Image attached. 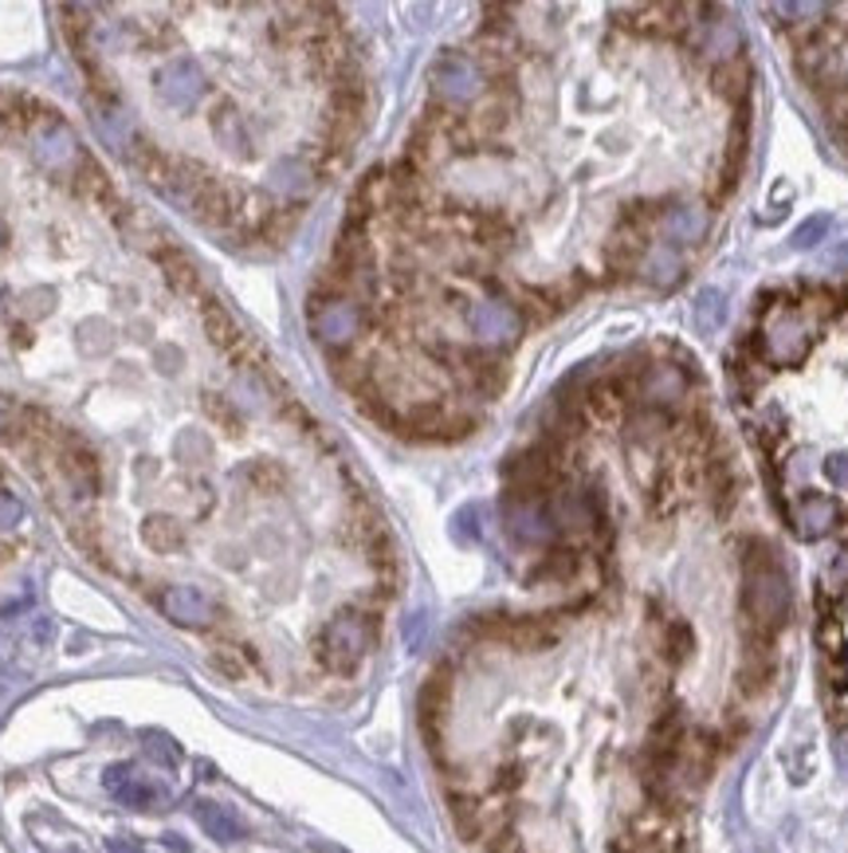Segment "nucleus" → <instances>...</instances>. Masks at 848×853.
I'll return each mask as SVG.
<instances>
[{
    "label": "nucleus",
    "mask_w": 848,
    "mask_h": 853,
    "mask_svg": "<svg viewBox=\"0 0 848 853\" xmlns=\"http://www.w3.org/2000/svg\"><path fill=\"white\" fill-rule=\"evenodd\" d=\"M162 842H166L174 853H189V842H186V838H181V834H166V838H162Z\"/></svg>",
    "instance_id": "e433bc0d"
},
{
    "label": "nucleus",
    "mask_w": 848,
    "mask_h": 853,
    "mask_svg": "<svg viewBox=\"0 0 848 853\" xmlns=\"http://www.w3.org/2000/svg\"><path fill=\"white\" fill-rule=\"evenodd\" d=\"M213 134L232 150H248V130H244V118L236 115L232 107H225L220 115L213 118Z\"/></svg>",
    "instance_id": "b1692460"
},
{
    "label": "nucleus",
    "mask_w": 848,
    "mask_h": 853,
    "mask_svg": "<svg viewBox=\"0 0 848 853\" xmlns=\"http://www.w3.org/2000/svg\"><path fill=\"white\" fill-rule=\"evenodd\" d=\"M503 520L507 531L518 543H550L558 531L554 511H550L547 496H523V491H511L503 500Z\"/></svg>",
    "instance_id": "423d86ee"
},
{
    "label": "nucleus",
    "mask_w": 848,
    "mask_h": 853,
    "mask_svg": "<svg viewBox=\"0 0 848 853\" xmlns=\"http://www.w3.org/2000/svg\"><path fill=\"white\" fill-rule=\"evenodd\" d=\"M205 410L213 413L216 422L225 425L228 433H236V429H240V413H236V405L228 402V398H220V393H213V398H208V402H205Z\"/></svg>",
    "instance_id": "c85d7f7f"
},
{
    "label": "nucleus",
    "mask_w": 848,
    "mask_h": 853,
    "mask_svg": "<svg viewBox=\"0 0 848 853\" xmlns=\"http://www.w3.org/2000/svg\"><path fill=\"white\" fill-rule=\"evenodd\" d=\"M154 79H157V95H162V103H169L174 110H193L208 91L205 71H201V63H196L193 56L169 59Z\"/></svg>",
    "instance_id": "0eeeda50"
},
{
    "label": "nucleus",
    "mask_w": 848,
    "mask_h": 853,
    "mask_svg": "<svg viewBox=\"0 0 848 853\" xmlns=\"http://www.w3.org/2000/svg\"><path fill=\"white\" fill-rule=\"evenodd\" d=\"M127 157H130V166H134L138 174L146 177V181H150L154 189L166 186L169 169H174V157L162 154V150H157L154 142H146V138H134V142L127 146Z\"/></svg>",
    "instance_id": "2eb2a0df"
},
{
    "label": "nucleus",
    "mask_w": 848,
    "mask_h": 853,
    "mask_svg": "<svg viewBox=\"0 0 848 853\" xmlns=\"http://www.w3.org/2000/svg\"><path fill=\"white\" fill-rule=\"evenodd\" d=\"M196 822H201V830H205L208 838H216V842H240V838H244L240 818H236L232 810H225V806H216V803L196 806Z\"/></svg>",
    "instance_id": "f3484780"
},
{
    "label": "nucleus",
    "mask_w": 848,
    "mask_h": 853,
    "mask_svg": "<svg viewBox=\"0 0 848 853\" xmlns=\"http://www.w3.org/2000/svg\"><path fill=\"white\" fill-rule=\"evenodd\" d=\"M177 457H181L186 464H205L208 461V437L205 433H196V429L181 433V441H177Z\"/></svg>",
    "instance_id": "a878e982"
},
{
    "label": "nucleus",
    "mask_w": 848,
    "mask_h": 853,
    "mask_svg": "<svg viewBox=\"0 0 848 853\" xmlns=\"http://www.w3.org/2000/svg\"><path fill=\"white\" fill-rule=\"evenodd\" d=\"M146 751L157 759V763H166V767H177L181 763V751H177V744L169 736H162V732H146Z\"/></svg>",
    "instance_id": "cd10ccee"
},
{
    "label": "nucleus",
    "mask_w": 848,
    "mask_h": 853,
    "mask_svg": "<svg viewBox=\"0 0 848 853\" xmlns=\"http://www.w3.org/2000/svg\"><path fill=\"white\" fill-rule=\"evenodd\" d=\"M683 272V260L676 252V245H656L644 252V275L653 280L656 287H672Z\"/></svg>",
    "instance_id": "6ab92c4d"
},
{
    "label": "nucleus",
    "mask_w": 848,
    "mask_h": 853,
    "mask_svg": "<svg viewBox=\"0 0 848 853\" xmlns=\"http://www.w3.org/2000/svg\"><path fill=\"white\" fill-rule=\"evenodd\" d=\"M115 225H118V233L127 236L130 245L134 248H146V252H154V256H162L169 248V233L162 225H157L154 216L146 213V209H134V205H122L115 213Z\"/></svg>",
    "instance_id": "9b49d317"
},
{
    "label": "nucleus",
    "mask_w": 848,
    "mask_h": 853,
    "mask_svg": "<svg viewBox=\"0 0 848 853\" xmlns=\"http://www.w3.org/2000/svg\"><path fill=\"white\" fill-rule=\"evenodd\" d=\"M311 331L322 346H334V351H346L361 334L366 327V311H361L358 299L350 295H334V292H322L311 299Z\"/></svg>",
    "instance_id": "7ed1b4c3"
},
{
    "label": "nucleus",
    "mask_w": 848,
    "mask_h": 853,
    "mask_svg": "<svg viewBox=\"0 0 848 853\" xmlns=\"http://www.w3.org/2000/svg\"><path fill=\"white\" fill-rule=\"evenodd\" d=\"M734 48H739V32L727 20H707L700 36V51L707 59H731Z\"/></svg>",
    "instance_id": "412c9836"
},
{
    "label": "nucleus",
    "mask_w": 848,
    "mask_h": 853,
    "mask_svg": "<svg viewBox=\"0 0 848 853\" xmlns=\"http://www.w3.org/2000/svg\"><path fill=\"white\" fill-rule=\"evenodd\" d=\"M742 606L751 629L774 638L778 629L790 626L793 599H790V574L781 567V555L766 543H751L742 559Z\"/></svg>",
    "instance_id": "f257e3e1"
},
{
    "label": "nucleus",
    "mask_w": 848,
    "mask_h": 853,
    "mask_svg": "<svg viewBox=\"0 0 848 853\" xmlns=\"http://www.w3.org/2000/svg\"><path fill=\"white\" fill-rule=\"evenodd\" d=\"M810 351V323L798 307L778 304L762 323V358L771 366H793Z\"/></svg>",
    "instance_id": "20e7f679"
},
{
    "label": "nucleus",
    "mask_w": 848,
    "mask_h": 853,
    "mask_svg": "<svg viewBox=\"0 0 848 853\" xmlns=\"http://www.w3.org/2000/svg\"><path fill=\"white\" fill-rule=\"evenodd\" d=\"M154 260H157V268L166 272V280H169V287H174V292H181V295L196 292V284H201V275H196V264H193V260H189L186 252H181V248L169 245L166 252L154 256Z\"/></svg>",
    "instance_id": "a211bd4d"
},
{
    "label": "nucleus",
    "mask_w": 848,
    "mask_h": 853,
    "mask_svg": "<svg viewBox=\"0 0 848 853\" xmlns=\"http://www.w3.org/2000/svg\"><path fill=\"white\" fill-rule=\"evenodd\" d=\"M130 779H134V775H130V763L110 767V771H107V786H110V791H122V786H127Z\"/></svg>",
    "instance_id": "473e14b6"
},
{
    "label": "nucleus",
    "mask_w": 848,
    "mask_h": 853,
    "mask_svg": "<svg viewBox=\"0 0 848 853\" xmlns=\"http://www.w3.org/2000/svg\"><path fill=\"white\" fill-rule=\"evenodd\" d=\"M688 398V374L672 363H653L641 374V405L644 410H660L664 405H680Z\"/></svg>",
    "instance_id": "9d476101"
},
{
    "label": "nucleus",
    "mask_w": 848,
    "mask_h": 853,
    "mask_svg": "<svg viewBox=\"0 0 848 853\" xmlns=\"http://www.w3.org/2000/svg\"><path fill=\"white\" fill-rule=\"evenodd\" d=\"M110 853H142V845L130 838H110Z\"/></svg>",
    "instance_id": "c9c22d12"
},
{
    "label": "nucleus",
    "mask_w": 848,
    "mask_h": 853,
    "mask_svg": "<svg viewBox=\"0 0 848 853\" xmlns=\"http://www.w3.org/2000/svg\"><path fill=\"white\" fill-rule=\"evenodd\" d=\"M449 692H452L449 668H440L437 677H429V680H425V688H420V727H425V736H429V739H437L440 724H444Z\"/></svg>",
    "instance_id": "ddd939ff"
},
{
    "label": "nucleus",
    "mask_w": 848,
    "mask_h": 853,
    "mask_svg": "<svg viewBox=\"0 0 848 853\" xmlns=\"http://www.w3.org/2000/svg\"><path fill=\"white\" fill-rule=\"evenodd\" d=\"M488 853H527V845H523V838H518V834L503 830L495 842H488Z\"/></svg>",
    "instance_id": "7c9ffc66"
},
{
    "label": "nucleus",
    "mask_w": 848,
    "mask_h": 853,
    "mask_svg": "<svg viewBox=\"0 0 848 853\" xmlns=\"http://www.w3.org/2000/svg\"><path fill=\"white\" fill-rule=\"evenodd\" d=\"M157 609L166 614L174 626H186V629H205L213 626L216 618V606L201 587H166L157 594Z\"/></svg>",
    "instance_id": "1a4fd4ad"
},
{
    "label": "nucleus",
    "mask_w": 848,
    "mask_h": 853,
    "mask_svg": "<svg viewBox=\"0 0 848 853\" xmlns=\"http://www.w3.org/2000/svg\"><path fill=\"white\" fill-rule=\"evenodd\" d=\"M629 425H633L636 441H653V437H660V429L668 425V417H664L660 410H644V405H641V410L633 413V422H629Z\"/></svg>",
    "instance_id": "393cba45"
},
{
    "label": "nucleus",
    "mask_w": 848,
    "mask_h": 853,
    "mask_svg": "<svg viewBox=\"0 0 848 853\" xmlns=\"http://www.w3.org/2000/svg\"><path fill=\"white\" fill-rule=\"evenodd\" d=\"M712 228V216L707 209H695V205H676L664 213V233L672 236V245H700L703 236Z\"/></svg>",
    "instance_id": "4468645a"
},
{
    "label": "nucleus",
    "mask_w": 848,
    "mask_h": 853,
    "mask_svg": "<svg viewBox=\"0 0 848 853\" xmlns=\"http://www.w3.org/2000/svg\"><path fill=\"white\" fill-rule=\"evenodd\" d=\"M118 795V803H127V806H134V810H146V806H154L157 803V791L150 783H142V779H130L122 791H115Z\"/></svg>",
    "instance_id": "bb28decb"
},
{
    "label": "nucleus",
    "mask_w": 848,
    "mask_h": 853,
    "mask_svg": "<svg viewBox=\"0 0 848 853\" xmlns=\"http://www.w3.org/2000/svg\"><path fill=\"white\" fill-rule=\"evenodd\" d=\"M373 641V618L370 614H358V609H342L338 618H331L322 626L319 641H314V653L331 673H354L366 657V649Z\"/></svg>",
    "instance_id": "f03ea898"
},
{
    "label": "nucleus",
    "mask_w": 848,
    "mask_h": 853,
    "mask_svg": "<svg viewBox=\"0 0 848 853\" xmlns=\"http://www.w3.org/2000/svg\"><path fill=\"white\" fill-rule=\"evenodd\" d=\"M432 91L444 107H464V103L483 95V71L464 51H444L432 68Z\"/></svg>",
    "instance_id": "39448f33"
},
{
    "label": "nucleus",
    "mask_w": 848,
    "mask_h": 853,
    "mask_svg": "<svg viewBox=\"0 0 848 853\" xmlns=\"http://www.w3.org/2000/svg\"><path fill=\"white\" fill-rule=\"evenodd\" d=\"M205 327H208V339H213L220 351L232 354V358H240V351L248 346V339H244V331L236 327V319L225 311V307H220V304L205 307Z\"/></svg>",
    "instance_id": "dca6fc26"
},
{
    "label": "nucleus",
    "mask_w": 848,
    "mask_h": 853,
    "mask_svg": "<svg viewBox=\"0 0 848 853\" xmlns=\"http://www.w3.org/2000/svg\"><path fill=\"white\" fill-rule=\"evenodd\" d=\"M142 540H146L150 550H157V555H169V550L186 547V528L177 520H169V516H154V520H146V528H142Z\"/></svg>",
    "instance_id": "4be33fe9"
},
{
    "label": "nucleus",
    "mask_w": 848,
    "mask_h": 853,
    "mask_svg": "<svg viewBox=\"0 0 848 853\" xmlns=\"http://www.w3.org/2000/svg\"><path fill=\"white\" fill-rule=\"evenodd\" d=\"M837 520H840V511L829 496H801V500L793 503V528H798V535H805V540L825 535L829 528H837Z\"/></svg>",
    "instance_id": "f8f14e48"
},
{
    "label": "nucleus",
    "mask_w": 848,
    "mask_h": 853,
    "mask_svg": "<svg viewBox=\"0 0 848 853\" xmlns=\"http://www.w3.org/2000/svg\"><path fill=\"white\" fill-rule=\"evenodd\" d=\"M154 358H157V370H162V374H174L177 370V351H174V346H157V351H154Z\"/></svg>",
    "instance_id": "72a5a7b5"
},
{
    "label": "nucleus",
    "mask_w": 848,
    "mask_h": 853,
    "mask_svg": "<svg viewBox=\"0 0 848 853\" xmlns=\"http://www.w3.org/2000/svg\"><path fill=\"white\" fill-rule=\"evenodd\" d=\"M311 174L314 169L307 166V162H299V157H283L279 166H275V189L287 197H302L307 189H311Z\"/></svg>",
    "instance_id": "5701e85b"
},
{
    "label": "nucleus",
    "mask_w": 848,
    "mask_h": 853,
    "mask_svg": "<svg viewBox=\"0 0 848 853\" xmlns=\"http://www.w3.org/2000/svg\"><path fill=\"white\" fill-rule=\"evenodd\" d=\"M825 476H829L837 488L848 491V457H833V461H825Z\"/></svg>",
    "instance_id": "2f4dec72"
},
{
    "label": "nucleus",
    "mask_w": 848,
    "mask_h": 853,
    "mask_svg": "<svg viewBox=\"0 0 848 853\" xmlns=\"http://www.w3.org/2000/svg\"><path fill=\"white\" fill-rule=\"evenodd\" d=\"M20 520V503L16 500H0V528H9V523Z\"/></svg>",
    "instance_id": "f704fd0d"
},
{
    "label": "nucleus",
    "mask_w": 848,
    "mask_h": 853,
    "mask_svg": "<svg viewBox=\"0 0 848 853\" xmlns=\"http://www.w3.org/2000/svg\"><path fill=\"white\" fill-rule=\"evenodd\" d=\"M722 319H727V295H722L719 287H703V292L695 295V307H692L695 331L715 334L722 327Z\"/></svg>",
    "instance_id": "aec40b11"
},
{
    "label": "nucleus",
    "mask_w": 848,
    "mask_h": 853,
    "mask_svg": "<svg viewBox=\"0 0 848 853\" xmlns=\"http://www.w3.org/2000/svg\"><path fill=\"white\" fill-rule=\"evenodd\" d=\"M825 228H829V216H810V221L793 233V248H813L821 236H825Z\"/></svg>",
    "instance_id": "c756f323"
},
{
    "label": "nucleus",
    "mask_w": 848,
    "mask_h": 853,
    "mask_svg": "<svg viewBox=\"0 0 848 853\" xmlns=\"http://www.w3.org/2000/svg\"><path fill=\"white\" fill-rule=\"evenodd\" d=\"M464 319L483 346H511L523 334V315L503 299H479L464 311Z\"/></svg>",
    "instance_id": "6e6552de"
}]
</instances>
